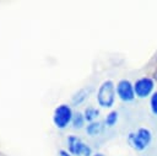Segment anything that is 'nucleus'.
<instances>
[{"label": "nucleus", "instance_id": "nucleus-2", "mask_svg": "<svg viewBox=\"0 0 157 156\" xmlns=\"http://www.w3.org/2000/svg\"><path fill=\"white\" fill-rule=\"evenodd\" d=\"M126 140L131 149H134L137 152H142L151 146L153 140V134L150 128L140 127L136 130L130 131L126 136Z\"/></svg>", "mask_w": 157, "mask_h": 156}, {"label": "nucleus", "instance_id": "nucleus-8", "mask_svg": "<svg viewBox=\"0 0 157 156\" xmlns=\"http://www.w3.org/2000/svg\"><path fill=\"white\" fill-rule=\"evenodd\" d=\"M105 129V125L103 122L101 120H96V122H92V123H87L86 128H85V131L88 136L91 138H94V136H98L101 135Z\"/></svg>", "mask_w": 157, "mask_h": 156}, {"label": "nucleus", "instance_id": "nucleus-9", "mask_svg": "<svg viewBox=\"0 0 157 156\" xmlns=\"http://www.w3.org/2000/svg\"><path fill=\"white\" fill-rule=\"evenodd\" d=\"M82 113H83V117H85L86 122L92 123V122L98 120V118L101 115V109L98 107H94V106H87V107L83 108Z\"/></svg>", "mask_w": 157, "mask_h": 156}, {"label": "nucleus", "instance_id": "nucleus-3", "mask_svg": "<svg viewBox=\"0 0 157 156\" xmlns=\"http://www.w3.org/2000/svg\"><path fill=\"white\" fill-rule=\"evenodd\" d=\"M74 109L72 106L69 103H60L58 104L53 111V124L56 129L64 130L67 127L71 125V120L74 117Z\"/></svg>", "mask_w": 157, "mask_h": 156}, {"label": "nucleus", "instance_id": "nucleus-10", "mask_svg": "<svg viewBox=\"0 0 157 156\" xmlns=\"http://www.w3.org/2000/svg\"><path fill=\"white\" fill-rule=\"evenodd\" d=\"M86 125H87V122L83 117V113L80 111H76L74 113V117L71 120V128L74 130H81V129H85Z\"/></svg>", "mask_w": 157, "mask_h": 156}, {"label": "nucleus", "instance_id": "nucleus-4", "mask_svg": "<svg viewBox=\"0 0 157 156\" xmlns=\"http://www.w3.org/2000/svg\"><path fill=\"white\" fill-rule=\"evenodd\" d=\"M134 90L136 98L140 99L150 98L151 95L156 91V80L148 75L140 76L134 81Z\"/></svg>", "mask_w": 157, "mask_h": 156}, {"label": "nucleus", "instance_id": "nucleus-14", "mask_svg": "<svg viewBox=\"0 0 157 156\" xmlns=\"http://www.w3.org/2000/svg\"><path fill=\"white\" fill-rule=\"evenodd\" d=\"M92 156H105L104 154H102V152H94Z\"/></svg>", "mask_w": 157, "mask_h": 156}, {"label": "nucleus", "instance_id": "nucleus-7", "mask_svg": "<svg viewBox=\"0 0 157 156\" xmlns=\"http://www.w3.org/2000/svg\"><path fill=\"white\" fill-rule=\"evenodd\" d=\"M91 92H92V88H91L90 86L78 88V90L71 96V106L78 107V106L83 104V103L90 98Z\"/></svg>", "mask_w": 157, "mask_h": 156}, {"label": "nucleus", "instance_id": "nucleus-5", "mask_svg": "<svg viewBox=\"0 0 157 156\" xmlns=\"http://www.w3.org/2000/svg\"><path fill=\"white\" fill-rule=\"evenodd\" d=\"M66 145H67L66 150L72 156H92L94 154L92 147L86 141H83L80 136L74 134L66 138Z\"/></svg>", "mask_w": 157, "mask_h": 156}, {"label": "nucleus", "instance_id": "nucleus-6", "mask_svg": "<svg viewBox=\"0 0 157 156\" xmlns=\"http://www.w3.org/2000/svg\"><path fill=\"white\" fill-rule=\"evenodd\" d=\"M115 91H117V98L124 103L134 102L136 98L135 90H134V82L129 79H120L115 84Z\"/></svg>", "mask_w": 157, "mask_h": 156}, {"label": "nucleus", "instance_id": "nucleus-12", "mask_svg": "<svg viewBox=\"0 0 157 156\" xmlns=\"http://www.w3.org/2000/svg\"><path fill=\"white\" fill-rule=\"evenodd\" d=\"M148 108H150V112L155 117H157V90L148 98Z\"/></svg>", "mask_w": 157, "mask_h": 156}, {"label": "nucleus", "instance_id": "nucleus-1", "mask_svg": "<svg viewBox=\"0 0 157 156\" xmlns=\"http://www.w3.org/2000/svg\"><path fill=\"white\" fill-rule=\"evenodd\" d=\"M117 99V91H115V82L110 79H107L99 84L96 90V102L99 108L112 109L115 104Z\"/></svg>", "mask_w": 157, "mask_h": 156}, {"label": "nucleus", "instance_id": "nucleus-13", "mask_svg": "<svg viewBox=\"0 0 157 156\" xmlns=\"http://www.w3.org/2000/svg\"><path fill=\"white\" fill-rule=\"evenodd\" d=\"M58 156H72L67 150H64V149H61V150H59V152H58Z\"/></svg>", "mask_w": 157, "mask_h": 156}, {"label": "nucleus", "instance_id": "nucleus-11", "mask_svg": "<svg viewBox=\"0 0 157 156\" xmlns=\"http://www.w3.org/2000/svg\"><path fill=\"white\" fill-rule=\"evenodd\" d=\"M119 120V112L115 111V109H110L105 115H104V119H103V123L105 125V128H113L117 125Z\"/></svg>", "mask_w": 157, "mask_h": 156}]
</instances>
